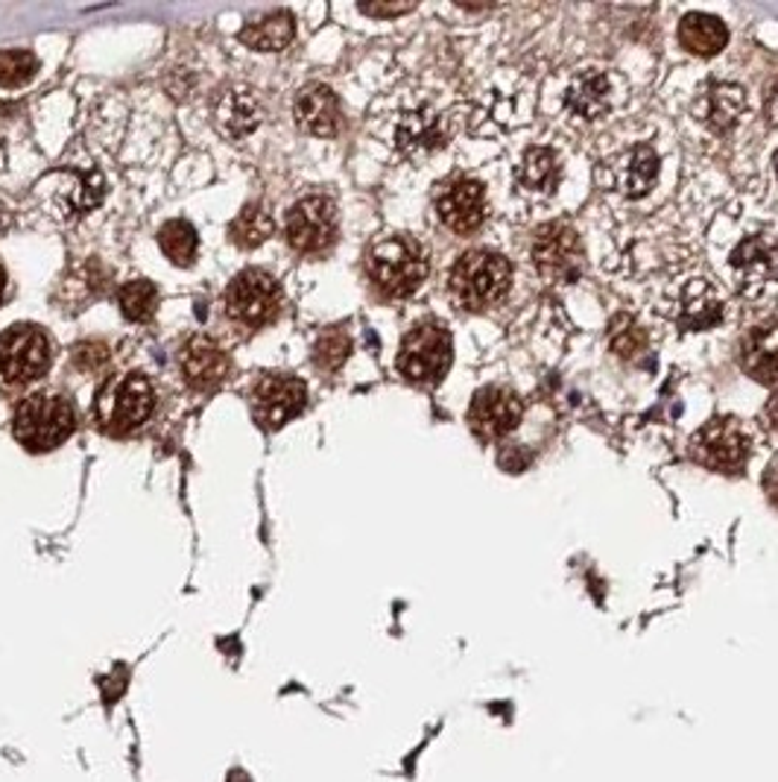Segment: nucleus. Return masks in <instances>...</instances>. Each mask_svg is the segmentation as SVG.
I'll list each match as a JSON object with an SVG mask.
<instances>
[{"instance_id":"1","label":"nucleus","mask_w":778,"mask_h":782,"mask_svg":"<svg viewBox=\"0 0 778 782\" xmlns=\"http://www.w3.org/2000/svg\"><path fill=\"white\" fill-rule=\"evenodd\" d=\"M662 179V153L650 136L638 133H617L605 144L600 165H597V182L605 191H612L621 200H645L655 191Z\"/></svg>"},{"instance_id":"2","label":"nucleus","mask_w":778,"mask_h":782,"mask_svg":"<svg viewBox=\"0 0 778 782\" xmlns=\"http://www.w3.org/2000/svg\"><path fill=\"white\" fill-rule=\"evenodd\" d=\"M386 126H390V144L398 153L407 159H424L451 141L460 126V109L419 91L395 109Z\"/></svg>"},{"instance_id":"3","label":"nucleus","mask_w":778,"mask_h":782,"mask_svg":"<svg viewBox=\"0 0 778 782\" xmlns=\"http://www.w3.org/2000/svg\"><path fill=\"white\" fill-rule=\"evenodd\" d=\"M366 267L378 288L390 297H410L428 279V252L413 235H384L372 243Z\"/></svg>"},{"instance_id":"4","label":"nucleus","mask_w":778,"mask_h":782,"mask_svg":"<svg viewBox=\"0 0 778 782\" xmlns=\"http://www.w3.org/2000/svg\"><path fill=\"white\" fill-rule=\"evenodd\" d=\"M510 281V261L492 250H474L465 252L454 264L451 276H448V290H451V297L460 302L462 308L483 311L498 305L507 297Z\"/></svg>"},{"instance_id":"5","label":"nucleus","mask_w":778,"mask_h":782,"mask_svg":"<svg viewBox=\"0 0 778 782\" xmlns=\"http://www.w3.org/2000/svg\"><path fill=\"white\" fill-rule=\"evenodd\" d=\"M626 94H629L626 79L615 68L595 62V65H579L577 71H571L562 88V106L567 115H574L583 124H595L624 106Z\"/></svg>"},{"instance_id":"6","label":"nucleus","mask_w":778,"mask_h":782,"mask_svg":"<svg viewBox=\"0 0 778 782\" xmlns=\"http://www.w3.org/2000/svg\"><path fill=\"white\" fill-rule=\"evenodd\" d=\"M659 311L683 331H709L726 317L720 288L705 276L671 281L659 297Z\"/></svg>"},{"instance_id":"7","label":"nucleus","mask_w":778,"mask_h":782,"mask_svg":"<svg viewBox=\"0 0 778 782\" xmlns=\"http://www.w3.org/2000/svg\"><path fill=\"white\" fill-rule=\"evenodd\" d=\"M77 414L65 396L56 393H36L24 399L12 419V431L27 445L29 452H50L74 434Z\"/></svg>"},{"instance_id":"8","label":"nucleus","mask_w":778,"mask_h":782,"mask_svg":"<svg viewBox=\"0 0 778 782\" xmlns=\"http://www.w3.org/2000/svg\"><path fill=\"white\" fill-rule=\"evenodd\" d=\"M155 407L153 384L141 373L109 378L97 393V422L109 434H129L150 419Z\"/></svg>"},{"instance_id":"9","label":"nucleus","mask_w":778,"mask_h":782,"mask_svg":"<svg viewBox=\"0 0 778 782\" xmlns=\"http://www.w3.org/2000/svg\"><path fill=\"white\" fill-rule=\"evenodd\" d=\"M36 193L41 197V203L48 205L50 214L59 220H77L86 212L97 209L103 193H106V182L97 167L88 171H74V167H62L53 171L36 185Z\"/></svg>"},{"instance_id":"10","label":"nucleus","mask_w":778,"mask_h":782,"mask_svg":"<svg viewBox=\"0 0 778 782\" xmlns=\"http://www.w3.org/2000/svg\"><path fill=\"white\" fill-rule=\"evenodd\" d=\"M726 273L735 288L747 297H758L778 279V235L773 229L747 232L731 247Z\"/></svg>"},{"instance_id":"11","label":"nucleus","mask_w":778,"mask_h":782,"mask_svg":"<svg viewBox=\"0 0 778 782\" xmlns=\"http://www.w3.org/2000/svg\"><path fill=\"white\" fill-rule=\"evenodd\" d=\"M451 335L439 323H419L404 335L398 349V373L410 381H439L451 367Z\"/></svg>"},{"instance_id":"12","label":"nucleus","mask_w":778,"mask_h":782,"mask_svg":"<svg viewBox=\"0 0 778 782\" xmlns=\"http://www.w3.org/2000/svg\"><path fill=\"white\" fill-rule=\"evenodd\" d=\"M50 367V340L36 326H12L0 335V381L29 384Z\"/></svg>"},{"instance_id":"13","label":"nucleus","mask_w":778,"mask_h":782,"mask_svg":"<svg viewBox=\"0 0 778 782\" xmlns=\"http://www.w3.org/2000/svg\"><path fill=\"white\" fill-rule=\"evenodd\" d=\"M533 264L550 281H577L586 264L579 235L567 223H548L533 238Z\"/></svg>"},{"instance_id":"14","label":"nucleus","mask_w":778,"mask_h":782,"mask_svg":"<svg viewBox=\"0 0 778 782\" xmlns=\"http://www.w3.org/2000/svg\"><path fill=\"white\" fill-rule=\"evenodd\" d=\"M691 452L702 466H712L717 472H735L750 457L752 437L740 419L723 416L697 431Z\"/></svg>"},{"instance_id":"15","label":"nucleus","mask_w":778,"mask_h":782,"mask_svg":"<svg viewBox=\"0 0 778 782\" xmlns=\"http://www.w3.org/2000/svg\"><path fill=\"white\" fill-rule=\"evenodd\" d=\"M284 232H288L290 247L296 252H322L328 250L336 238V205L331 197L322 193H310L302 197L298 203L288 212V223H284Z\"/></svg>"},{"instance_id":"16","label":"nucleus","mask_w":778,"mask_h":782,"mask_svg":"<svg viewBox=\"0 0 778 782\" xmlns=\"http://www.w3.org/2000/svg\"><path fill=\"white\" fill-rule=\"evenodd\" d=\"M281 305L279 281L264 270H243L226 290V314L250 329L276 317Z\"/></svg>"},{"instance_id":"17","label":"nucleus","mask_w":778,"mask_h":782,"mask_svg":"<svg viewBox=\"0 0 778 782\" xmlns=\"http://www.w3.org/2000/svg\"><path fill=\"white\" fill-rule=\"evenodd\" d=\"M305 402H308L305 384L284 373H267L252 387V411L264 428L288 426L290 419L305 411Z\"/></svg>"},{"instance_id":"18","label":"nucleus","mask_w":778,"mask_h":782,"mask_svg":"<svg viewBox=\"0 0 778 782\" xmlns=\"http://www.w3.org/2000/svg\"><path fill=\"white\" fill-rule=\"evenodd\" d=\"M436 214L445 229L457 235L477 232L486 220V191L474 179H451L436 193Z\"/></svg>"},{"instance_id":"19","label":"nucleus","mask_w":778,"mask_h":782,"mask_svg":"<svg viewBox=\"0 0 778 782\" xmlns=\"http://www.w3.org/2000/svg\"><path fill=\"white\" fill-rule=\"evenodd\" d=\"M524 416L519 393L507 387H483L477 396L471 399L469 426L481 437H503L519 426Z\"/></svg>"},{"instance_id":"20","label":"nucleus","mask_w":778,"mask_h":782,"mask_svg":"<svg viewBox=\"0 0 778 782\" xmlns=\"http://www.w3.org/2000/svg\"><path fill=\"white\" fill-rule=\"evenodd\" d=\"M260 117H264V106H260L258 91H252L246 86L226 88L214 100L212 121L220 129V136H226L229 141H241V138L252 136L258 129Z\"/></svg>"},{"instance_id":"21","label":"nucleus","mask_w":778,"mask_h":782,"mask_svg":"<svg viewBox=\"0 0 778 782\" xmlns=\"http://www.w3.org/2000/svg\"><path fill=\"white\" fill-rule=\"evenodd\" d=\"M179 367H182V378L193 390H212L229 376V355L217 340L196 335L184 343Z\"/></svg>"},{"instance_id":"22","label":"nucleus","mask_w":778,"mask_h":782,"mask_svg":"<svg viewBox=\"0 0 778 782\" xmlns=\"http://www.w3.org/2000/svg\"><path fill=\"white\" fill-rule=\"evenodd\" d=\"M743 112H747V91L735 86V83H726V79L709 83V86L702 88V94H697V103H693L697 121L714 129V133L731 129Z\"/></svg>"},{"instance_id":"23","label":"nucleus","mask_w":778,"mask_h":782,"mask_svg":"<svg viewBox=\"0 0 778 782\" xmlns=\"http://www.w3.org/2000/svg\"><path fill=\"white\" fill-rule=\"evenodd\" d=\"M296 124L317 138H334L343 126L340 100L322 83H310L296 94Z\"/></svg>"},{"instance_id":"24","label":"nucleus","mask_w":778,"mask_h":782,"mask_svg":"<svg viewBox=\"0 0 778 782\" xmlns=\"http://www.w3.org/2000/svg\"><path fill=\"white\" fill-rule=\"evenodd\" d=\"M515 182L530 197H548L562 182V165L550 147H527L515 165Z\"/></svg>"},{"instance_id":"25","label":"nucleus","mask_w":778,"mask_h":782,"mask_svg":"<svg viewBox=\"0 0 778 782\" xmlns=\"http://www.w3.org/2000/svg\"><path fill=\"white\" fill-rule=\"evenodd\" d=\"M743 369L761 384H778V323L752 329L740 346Z\"/></svg>"},{"instance_id":"26","label":"nucleus","mask_w":778,"mask_h":782,"mask_svg":"<svg viewBox=\"0 0 778 782\" xmlns=\"http://www.w3.org/2000/svg\"><path fill=\"white\" fill-rule=\"evenodd\" d=\"M679 41L693 56H714L729 45V29L720 18L705 12H688L679 21Z\"/></svg>"},{"instance_id":"27","label":"nucleus","mask_w":778,"mask_h":782,"mask_svg":"<svg viewBox=\"0 0 778 782\" xmlns=\"http://www.w3.org/2000/svg\"><path fill=\"white\" fill-rule=\"evenodd\" d=\"M293 36H296V21L290 12H267L243 27L241 41L255 50H284Z\"/></svg>"},{"instance_id":"28","label":"nucleus","mask_w":778,"mask_h":782,"mask_svg":"<svg viewBox=\"0 0 778 782\" xmlns=\"http://www.w3.org/2000/svg\"><path fill=\"white\" fill-rule=\"evenodd\" d=\"M117 302H120V311H124L126 319L146 323V319H153L155 308H158V288L146 279L126 281L117 290Z\"/></svg>"},{"instance_id":"29","label":"nucleus","mask_w":778,"mask_h":782,"mask_svg":"<svg viewBox=\"0 0 778 782\" xmlns=\"http://www.w3.org/2000/svg\"><path fill=\"white\" fill-rule=\"evenodd\" d=\"M158 243L167 258L179 264V267H188L196 258V229H193L188 220H167L158 232Z\"/></svg>"},{"instance_id":"30","label":"nucleus","mask_w":778,"mask_h":782,"mask_svg":"<svg viewBox=\"0 0 778 782\" xmlns=\"http://www.w3.org/2000/svg\"><path fill=\"white\" fill-rule=\"evenodd\" d=\"M272 235V217L260 205H246L229 226V238L243 250L260 247Z\"/></svg>"},{"instance_id":"31","label":"nucleus","mask_w":778,"mask_h":782,"mask_svg":"<svg viewBox=\"0 0 778 782\" xmlns=\"http://www.w3.org/2000/svg\"><path fill=\"white\" fill-rule=\"evenodd\" d=\"M348 355H352V340H348L346 331H326V335L317 340V346H314V361H317V367L326 369V373H334V369L343 367Z\"/></svg>"},{"instance_id":"32","label":"nucleus","mask_w":778,"mask_h":782,"mask_svg":"<svg viewBox=\"0 0 778 782\" xmlns=\"http://www.w3.org/2000/svg\"><path fill=\"white\" fill-rule=\"evenodd\" d=\"M39 68L36 56L29 50H3L0 53V86L3 88H18L33 79Z\"/></svg>"},{"instance_id":"33","label":"nucleus","mask_w":778,"mask_h":782,"mask_svg":"<svg viewBox=\"0 0 778 782\" xmlns=\"http://www.w3.org/2000/svg\"><path fill=\"white\" fill-rule=\"evenodd\" d=\"M626 323V329H621V326H612V349H615L617 355H624V357H633L635 352H641L645 349V331H641V326H635L633 319L624 317Z\"/></svg>"},{"instance_id":"34","label":"nucleus","mask_w":778,"mask_h":782,"mask_svg":"<svg viewBox=\"0 0 778 782\" xmlns=\"http://www.w3.org/2000/svg\"><path fill=\"white\" fill-rule=\"evenodd\" d=\"M103 343H82V346L74 349V361H77L79 369H97L100 364H106L109 352H100Z\"/></svg>"},{"instance_id":"35","label":"nucleus","mask_w":778,"mask_h":782,"mask_svg":"<svg viewBox=\"0 0 778 782\" xmlns=\"http://www.w3.org/2000/svg\"><path fill=\"white\" fill-rule=\"evenodd\" d=\"M360 10H364L366 15H375V18H393V15H404V12L413 10V3H398V7H378V3L369 7V3H366Z\"/></svg>"},{"instance_id":"36","label":"nucleus","mask_w":778,"mask_h":782,"mask_svg":"<svg viewBox=\"0 0 778 782\" xmlns=\"http://www.w3.org/2000/svg\"><path fill=\"white\" fill-rule=\"evenodd\" d=\"M764 112H767L769 124H778V79H773L764 91Z\"/></svg>"},{"instance_id":"37","label":"nucleus","mask_w":778,"mask_h":782,"mask_svg":"<svg viewBox=\"0 0 778 782\" xmlns=\"http://www.w3.org/2000/svg\"><path fill=\"white\" fill-rule=\"evenodd\" d=\"M764 422H767L773 431H778V393L767 402V407H764Z\"/></svg>"},{"instance_id":"38","label":"nucleus","mask_w":778,"mask_h":782,"mask_svg":"<svg viewBox=\"0 0 778 782\" xmlns=\"http://www.w3.org/2000/svg\"><path fill=\"white\" fill-rule=\"evenodd\" d=\"M3 288H7V273L0 267V300H3Z\"/></svg>"},{"instance_id":"39","label":"nucleus","mask_w":778,"mask_h":782,"mask_svg":"<svg viewBox=\"0 0 778 782\" xmlns=\"http://www.w3.org/2000/svg\"><path fill=\"white\" fill-rule=\"evenodd\" d=\"M773 174H776V182H778V150L773 153Z\"/></svg>"}]
</instances>
